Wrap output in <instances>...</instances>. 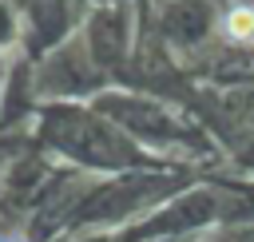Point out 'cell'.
<instances>
[{"label":"cell","instance_id":"6da1fadb","mask_svg":"<svg viewBox=\"0 0 254 242\" xmlns=\"http://www.w3.org/2000/svg\"><path fill=\"white\" fill-rule=\"evenodd\" d=\"M222 32L230 44L250 48L254 44V4H230V12L222 16Z\"/></svg>","mask_w":254,"mask_h":242},{"label":"cell","instance_id":"7a4b0ae2","mask_svg":"<svg viewBox=\"0 0 254 242\" xmlns=\"http://www.w3.org/2000/svg\"><path fill=\"white\" fill-rule=\"evenodd\" d=\"M4 242H24V238H4Z\"/></svg>","mask_w":254,"mask_h":242}]
</instances>
